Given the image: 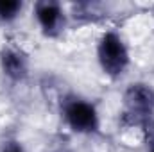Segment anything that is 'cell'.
Instances as JSON below:
<instances>
[{
    "instance_id": "obj_8",
    "label": "cell",
    "mask_w": 154,
    "mask_h": 152,
    "mask_svg": "<svg viewBox=\"0 0 154 152\" xmlns=\"http://www.w3.org/2000/svg\"><path fill=\"white\" fill-rule=\"evenodd\" d=\"M47 152H70L68 149H63V147H59V149H52V150H47Z\"/></svg>"
},
{
    "instance_id": "obj_5",
    "label": "cell",
    "mask_w": 154,
    "mask_h": 152,
    "mask_svg": "<svg viewBox=\"0 0 154 152\" xmlns=\"http://www.w3.org/2000/svg\"><path fill=\"white\" fill-rule=\"evenodd\" d=\"M0 72L9 82L20 84L23 82L31 72V59L29 54L16 45H4L0 48Z\"/></svg>"
},
{
    "instance_id": "obj_7",
    "label": "cell",
    "mask_w": 154,
    "mask_h": 152,
    "mask_svg": "<svg viewBox=\"0 0 154 152\" xmlns=\"http://www.w3.org/2000/svg\"><path fill=\"white\" fill-rule=\"evenodd\" d=\"M0 152H27V150L22 145V141H18V140H5L0 145Z\"/></svg>"
},
{
    "instance_id": "obj_1",
    "label": "cell",
    "mask_w": 154,
    "mask_h": 152,
    "mask_svg": "<svg viewBox=\"0 0 154 152\" xmlns=\"http://www.w3.org/2000/svg\"><path fill=\"white\" fill-rule=\"evenodd\" d=\"M59 114L63 123L74 134L97 136L102 131L99 106L79 93H66L59 99Z\"/></svg>"
},
{
    "instance_id": "obj_2",
    "label": "cell",
    "mask_w": 154,
    "mask_h": 152,
    "mask_svg": "<svg viewBox=\"0 0 154 152\" xmlns=\"http://www.w3.org/2000/svg\"><path fill=\"white\" fill-rule=\"evenodd\" d=\"M95 57L100 72L111 81L122 79L131 66L129 45L115 29H108L99 36L95 47Z\"/></svg>"
},
{
    "instance_id": "obj_3",
    "label": "cell",
    "mask_w": 154,
    "mask_h": 152,
    "mask_svg": "<svg viewBox=\"0 0 154 152\" xmlns=\"http://www.w3.org/2000/svg\"><path fill=\"white\" fill-rule=\"evenodd\" d=\"M122 120L131 127H147L154 120V88L147 82H133L122 95Z\"/></svg>"
},
{
    "instance_id": "obj_4",
    "label": "cell",
    "mask_w": 154,
    "mask_h": 152,
    "mask_svg": "<svg viewBox=\"0 0 154 152\" xmlns=\"http://www.w3.org/2000/svg\"><path fill=\"white\" fill-rule=\"evenodd\" d=\"M32 16L36 20L39 32L47 39L61 38L68 29V14L63 4L56 0H39L34 4Z\"/></svg>"
},
{
    "instance_id": "obj_6",
    "label": "cell",
    "mask_w": 154,
    "mask_h": 152,
    "mask_svg": "<svg viewBox=\"0 0 154 152\" xmlns=\"http://www.w3.org/2000/svg\"><path fill=\"white\" fill-rule=\"evenodd\" d=\"M23 2L22 0H0V23L11 25L14 23L22 13H23Z\"/></svg>"
},
{
    "instance_id": "obj_9",
    "label": "cell",
    "mask_w": 154,
    "mask_h": 152,
    "mask_svg": "<svg viewBox=\"0 0 154 152\" xmlns=\"http://www.w3.org/2000/svg\"><path fill=\"white\" fill-rule=\"evenodd\" d=\"M149 152H154V147H152V149H151V150H149Z\"/></svg>"
}]
</instances>
